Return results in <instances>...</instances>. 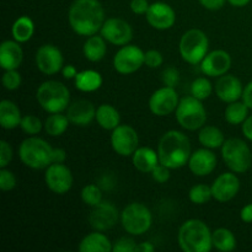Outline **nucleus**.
I'll list each match as a JSON object with an SVG mask.
<instances>
[{
    "instance_id": "c9c22d12",
    "label": "nucleus",
    "mask_w": 252,
    "mask_h": 252,
    "mask_svg": "<svg viewBox=\"0 0 252 252\" xmlns=\"http://www.w3.org/2000/svg\"><path fill=\"white\" fill-rule=\"evenodd\" d=\"M189 198L192 203L197 204V206H202V204L208 203V202L213 198L212 187L203 184L196 185V186H193L189 189Z\"/></svg>"
},
{
    "instance_id": "72a5a7b5",
    "label": "nucleus",
    "mask_w": 252,
    "mask_h": 252,
    "mask_svg": "<svg viewBox=\"0 0 252 252\" xmlns=\"http://www.w3.org/2000/svg\"><path fill=\"white\" fill-rule=\"evenodd\" d=\"M70 123L68 116L61 113H51L44 122V130L51 137H59L63 134Z\"/></svg>"
},
{
    "instance_id": "603ef678",
    "label": "nucleus",
    "mask_w": 252,
    "mask_h": 252,
    "mask_svg": "<svg viewBox=\"0 0 252 252\" xmlns=\"http://www.w3.org/2000/svg\"><path fill=\"white\" fill-rule=\"evenodd\" d=\"M240 218L244 223H252V203L243 207L240 212Z\"/></svg>"
},
{
    "instance_id": "5fc2aeb1",
    "label": "nucleus",
    "mask_w": 252,
    "mask_h": 252,
    "mask_svg": "<svg viewBox=\"0 0 252 252\" xmlns=\"http://www.w3.org/2000/svg\"><path fill=\"white\" fill-rule=\"evenodd\" d=\"M154 250H155V246L153 245L152 243L145 241V243L138 244L137 251L135 252H154Z\"/></svg>"
},
{
    "instance_id": "cd10ccee",
    "label": "nucleus",
    "mask_w": 252,
    "mask_h": 252,
    "mask_svg": "<svg viewBox=\"0 0 252 252\" xmlns=\"http://www.w3.org/2000/svg\"><path fill=\"white\" fill-rule=\"evenodd\" d=\"M96 121L98 126L106 130H113L121 123V115L116 107L108 103H102L96 108Z\"/></svg>"
},
{
    "instance_id": "ddd939ff",
    "label": "nucleus",
    "mask_w": 252,
    "mask_h": 252,
    "mask_svg": "<svg viewBox=\"0 0 252 252\" xmlns=\"http://www.w3.org/2000/svg\"><path fill=\"white\" fill-rule=\"evenodd\" d=\"M180 98L175 88L164 86L153 93L149 98V110L158 117H165L176 111Z\"/></svg>"
},
{
    "instance_id": "4be33fe9",
    "label": "nucleus",
    "mask_w": 252,
    "mask_h": 252,
    "mask_svg": "<svg viewBox=\"0 0 252 252\" xmlns=\"http://www.w3.org/2000/svg\"><path fill=\"white\" fill-rule=\"evenodd\" d=\"M66 116L70 123L85 127L96 118V108L90 101L79 100L69 105L66 108Z\"/></svg>"
},
{
    "instance_id": "3c124183",
    "label": "nucleus",
    "mask_w": 252,
    "mask_h": 252,
    "mask_svg": "<svg viewBox=\"0 0 252 252\" xmlns=\"http://www.w3.org/2000/svg\"><path fill=\"white\" fill-rule=\"evenodd\" d=\"M243 101L246 103L250 110H252V81L248 84V85L244 88V93H243Z\"/></svg>"
},
{
    "instance_id": "c85d7f7f",
    "label": "nucleus",
    "mask_w": 252,
    "mask_h": 252,
    "mask_svg": "<svg viewBox=\"0 0 252 252\" xmlns=\"http://www.w3.org/2000/svg\"><path fill=\"white\" fill-rule=\"evenodd\" d=\"M106 52H107V46H106V39L102 36H94L88 37L83 47V53L88 61L96 63L105 58Z\"/></svg>"
},
{
    "instance_id": "79ce46f5",
    "label": "nucleus",
    "mask_w": 252,
    "mask_h": 252,
    "mask_svg": "<svg viewBox=\"0 0 252 252\" xmlns=\"http://www.w3.org/2000/svg\"><path fill=\"white\" fill-rule=\"evenodd\" d=\"M162 83L165 86L176 88L177 84L180 83V71L174 66L166 68L162 71Z\"/></svg>"
},
{
    "instance_id": "393cba45",
    "label": "nucleus",
    "mask_w": 252,
    "mask_h": 252,
    "mask_svg": "<svg viewBox=\"0 0 252 252\" xmlns=\"http://www.w3.org/2000/svg\"><path fill=\"white\" fill-rule=\"evenodd\" d=\"M112 249L113 244L110 239L97 230L84 236L79 245L80 252H111Z\"/></svg>"
},
{
    "instance_id": "20e7f679",
    "label": "nucleus",
    "mask_w": 252,
    "mask_h": 252,
    "mask_svg": "<svg viewBox=\"0 0 252 252\" xmlns=\"http://www.w3.org/2000/svg\"><path fill=\"white\" fill-rule=\"evenodd\" d=\"M53 149L49 143L36 135H30L19 148V157L25 166L33 170L47 169L53 164Z\"/></svg>"
},
{
    "instance_id": "bb28decb",
    "label": "nucleus",
    "mask_w": 252,
    "mask_h": 252,
    "mask_svg": "<svg viewBox=\"0 0 252 252\" xmlns=\"http://www.w3.org/2000/svg\"><path fill=\"white\" fill-rule=\"evenodd\" d=\"M75 88L83 93H94L102 86L103 79L98 71L93 69L79 71L78 75L74 79Z\"/></svg>"
},
{
    "instance_id": "9d476101",
    "label": "nucleus",
    "mask_w": 252,
    "mask_h": 252,
    "mask_svg": "<svg viewBox=\"0 0 252 252\" xmlns=\"http://www.w3.org/2000/svg\"><path fill=\"white\" fill-rule=\"evenodd\" d=\"M145 64V52L134 44H126L113 57V68L123 75L133 74Z\"/></svg>"
},
{
    "instance_id": "58836bf2",
    "label": "nucleus",
    "mask_w": 252,
    "mask_h": 252,
    "mask_svg": "<svg viewBox=\"0 0 252 252\" xmlns=\"http://www.w3.org/2000/svg\"><path fill=\"white\" fill-rule=\"evenodd\" d=\"M21 75L17 71V69H12V70H5L4 75H2V86H4L6 90L12 91L16 90L21 85Z\"/></svg>"
},
{
    "instance_id": "0eeeda50",
    "label": "nucleus",
    "mask_w": 252,
    "mask_h": 252,
    "mask_svg": "<svg viewBox=\"0 0 252 252\" xmlns=\"http://www.w3.org/2000/svg\"><path fill=\"white\" fill-rule=\"evenodd\" d=\"M180 54L182 59L192 65L201 64L208 54L209 39L202 30L191 29L182 34L180 39Z\"/></svg>"
},
{
    "instance_id": "412c9836",
    "label": "nucleus",
    "mask_w": 252,
    "mask_h": 252,
    "mask_svg": "<svg viewBox=\"0 0 252 252\" xmlns=\"http://www.w3.org/2000/svg\"><path fill=\"white\" fill-rule=\"evenodd\" d=\"M243 83L239 78L231 74L219 76L216 84V94L223 102L230 103L243 97Z\"/></svg>"
},
{
    "instance_id": "864d4df0",
    "label": "nucleus",
    "mask_w": 252,
    "mask_h": 252,
    "mask_svg": "<svg viewBox=\"0 0 252 252\" xmlns=\"http://www.w3.org/2000/svg\"><path fill=\"white\" fill-rule=\"evenodd\" d=\"M66 159L65 150L62 148H54L53 149V162H61L63 164Z\"/></svg>"
},
{
    "instance_id": "b1692460",
    "label": "nucleus",
    "mask_w": 252,
    "mask_h": 252,
    "mask_svg": "<svg viewBox=\"0 0 252 252\" xmlns=\"http://www.w3.org/2000/svg\"><path fill=\"white\" fill-rule=\"evenodd\" d=\"M132 162L133 166L138 171L148 174V172H152L160 161L159 155L154 149L148 147H140L132 155Z\"/></svg>"
},
{
    "instance_id": "7c9ffc66",
    "label": "nucleus",
    "mask_w": 252,
    "mask_h": 252,
    "mask_svg": "<svg viewBox=\"0 0 252 252\" xmlns=\"http://www.w3.org/2000/svg\"><path fill=\"white\" fill-rule=\"evenodd\" d=\"M11 33L15 41H17L19 43H25V42L30 41L34 33V24L31 17L24 15L15 20L11 27Z\"/></svg>"
},
{
    "instance_id": "39448f33",
    "label": "nucleus",
    "mask_w": 252,
    "mask_h": 252,
    "mask_svg": "<svg viewBox=\"0 0 252 252\" xmlns=\"http://www.w3.org/2000/svg\"><path fill=\"white\" fill-rule=\"evenodd\" d=\"M36 98L46 112L61 113L69 107L70 91L61 81L48 80L38 86Z\"/></svg>"
},
{
    "instance_id": "f03ea898",
    "label": "nucleus",
    "mask_w": 252,
    "mask_h": 252,
    "mask_svg": "<svg viewBox=\"0 0 252 252\" xmlns=\"http://www.w3.org/2000/svg\"><path fill=\"white\" fill-rule=\"evenodd\" d=\"M191 143L189 137L180 130H169L161 137L158 147L160 164L169 169H181L189 164L191 157Z\"/></svg>"
},
{
    "instance_id": "8fccbe9b",
    "label": "nucleus",
    "mask_w": 252,
    "mask_h": 252,
    "mask_svg": "<svg viewBox=\"0 0 252 252\" xmlns=\"http://www.w3.org/2000/svg\"><path fill=\"white\" fill-rule=\"evenodd\" d=\"M241 130H243V134L245 135L246 139L252 142V115L249 116L245 122L241 125Z\"/></svg>"
},
{
    "instance_id": "2f4dec72",
    "label": "nucleus",
    "mask_w": 252,
    "mask_h": 252,
    "mask_svg": "<svg viewBox=\"0 0 252 252\" xmlns=\"http://www.w3.org/2000/svg\"><path fill=\"white\" fill-rule=\"evenodd\" d=\"M213 248L221 252H230L236 248V238L233 231L226 228H219L212 233Z\"/></svg>"
},
{
    "instance_id": "49530a36",
    "label": "nucleus",
    "mask_w": 252,
    "mask_h": 252,
    "mask_svg": "<svg viewBox=\"0 0 252 252\" xmlns=\"http://www.w3.org/2000/svg\"><path fill=\"white\" fill-rule=\"evenodd\" d=\"M149 6L150 4L148 0H132L130 1V10L135 15H145Z\"/></svg>"
},
{
    "instance_id": "1a4fd4ad",
    "label": "nucleus",
    "mask_w": 252,
    "mask_h": 252,
    "mask_svg": "<svg viewBox=\"0 0 252 252\" xmlns=\"http://www.w3.org/2000/svg\"><path fill=\"white\" fill-rule=\"evenodd\" d=\"M121 223L123 229L130 235H143L152 228V212L145 204L133 202L125 207L121 213Z\"/></svg>"
},
{
    "instance_id": "c03bdc74",
    "label": "nucleus",
    "mask_w": 252,
    "mask_h": 252,
    "mask_svg": "<svg viewBox=\"0 0 252 252\" xmlns=\"http://www.w3.org/2000/svg\"><path fill=\"white\" fill-rule=\"evenodd\" d=\"M164 62V57L157 49H150V51L145 52V65L149 68H159Z\"/></svg>"
},
{
    "instance_id": "de8ad7c7",
    "label": "nucleus",
    "mask_w": 252,
    "mask_h": 252,
    "mask_svg": "<svg viewBox=\"0 0 252 252\" xmlns=\"http://www.w3.org/2000/svg\"><path fill=\"white\" fill-rule=\"evenodd\" d=\"M198 1L204 9L217 11V10H220L225 5L226 0H198Z\"/></svg>"
},
{
    "instance_id": "f8f14e48",
    "label": "nucleus",
    "mask_w": 252,
    "mask_h": 252,
    "mask_svg": "<svg viewBox=\"0 0 252 252\" xmlns=\"http://www.w3.org/2000/svg\"><path fill=\"white\" fill-rule=\"evenodd\" d=\"M44 182L56 194H65L73 187V174L70 169L61 162H53L46 169Z\"/></svg>"
},
{
    "instance_id": "6ab92c4d",
    "label": "nucleus",
    "mask_w": 252,
    "mask_h": 252,
    "mask_svg": "<svg viewBox=\"0 0 252 252\" xmlns=\"http://www.w3.org/2000/svg\"><path fill=\"white\" fill-rule=\"evenodd\" d=\"M231 68V57L230 54L223 49H216L212 51L204 57L201 62V70L204 75L217 78L221 76L229 71Z\"/></svg>"
},
{
    "instance_id": "2eb2a0df",
    "label": "nucleus",
    "mask_w": 252,
    "mask_h": 252,
    "mask_svg": "<svg viewBox=\"0 0 252 252\" xmlns=\"http://www.w3.org/2000/svg\"><path fill=\"white\" fill-rule=\"evenodd\" d=\"M36 65L41 73L54 75L62 71L64 58L61 49L53 44H43L36 52Z\"/></svg>"
},
{
    "instance_id": "ea45409f",
    "label": "nucleus",
    "mask_w": 252,
    "mask_h": 252,
    "mask_svg": "<svg viewBox=\"0 0 252 252\" xmlns=\"http://www.w3.org/2000/svg\"><path fill=\"white\" fill-rule=\"evenodd\" d=\"M16 184L17 180L14 172L2 167L0 170V189H1V191H11V189H14L16 187Z\"/></svg>"
},
{
    "instance_id": "e433bc0d",
    "label": "nucleus",
    "mask_w": 252,
    "mask_h": 252,
    "mask_svg": "<svg viewBox=\"0 0 252 252\" xmlns=\"http://www.w3.org/2000/svg\"><path fill=\"white\" fill-rule=\"evenodd\" d=\"M81 199L84 203L89 207H95L102 202V191L100 187L95 184L86 185L83 189H81Z\"/></svg>"
},
{
    "instance_id": "a211bd4d",
    "label": "nucleus",
    "mask_w": 252,
    "mask_h": 252,
    "mask_svg": "<svg viewBox=\"0 0 252 252\" xmlns=\"http://www.w3.org/2000/svg\"><path fill=\"white\" fill-rule=\"evenodd\" d=\"M211 187L213 198L220 203H225V202L231 201L239 193L240 180L236 176L235 172H224L214 180Z\"/></svg>"
},
{
    "instance_id": "423d86ee",
    "label": "nucleus",
    "mask_w": 252,
    "mask_h": 252,
    "mask_svg": "<svg viewBox=\"0 0 252 252\" xmlns=\"http://www.w3.org/2000/svg\"><path fill=\"white\" fill-rule=\"evenodd\" d=\"M221 158L230 171L245 174L252 166V152L246 142L239 138H230L221 145Z\"/></svg>"
},
{
    "instance_id": "a19ab883",
    "label": "nucleus",
    "mask_w": 252,
    "mask_h": 252,
    "mask_svg": "<svg viewBox=\"0 0 252 252\" xmlns=\"http://www.w3.org/2000/svg\"><path fill=\"white\" fill-rule=\"evenodd\" d=\"M138 244L128 236H122L113 243L112 252H135Z\"/></svg>"
},
{
    "instance_id": "a878e982",
    "label": "nucleus",
    "mask_w": 252,
    "mask_h": 252,
    "mask_svg": "<svg viewBox=\"0 0 252 252\" xmlns=\"http://www.w3.org/2000/svg\"><path fill=\"white\" fill-rule=\"evenodd\" d=\"M21 120V111L16 103L10 100H2L0 102V126L4 129L10 130L20 127Z\"/></svg>"
},
{
    "instance_id": "473e14b6",
    "label": "nucleus",
    "mask_w": 252,
    "mask_h": 252,
    "mask_svg": "<svg viewBox=\"0 0 252 252\" xmlns=\"http://www.w3.org/2000/svg\"><path fill=\"white\" fill-rule=\"evenodd\" d=\"M249 110L250 108L246 106L244 101H234V102H230L226 106L224 117H225V121L229 125H243L246 118L249 117Z\"/></svg>"
},
{
    "instance_id": "aec40b11",
    "label": "nucleus",
    "mask_w": 252,
    "mask_h": 252,
    "mask_svg": "<svg viewBox=\"0 0 252 252\" xmlns=\"http://www.w3.org/2000/svg\"><path fill=\"white\" fill-rule=\"evenodd\" d=\"M218 160L216 154L208 148H202V149L194 150L191 154L189 160V169L194 176L203 177L208 176L216 170Z\"/></svg>"
},
{
    "instance_id": "6e6552de",
    "label": "nucleus",
    "mask_w": 252,
    "mask_h": 252,
    "mask_svg": "<svg viewBox=\"0 0 252 252\" xmlns=\"http://www.w3.org/2000/svg\"><path fill=\"white\" fill-rule=\"evenodd\" d=\"M176 120L184 129H201L207 122V111L201 100L194 96H185L180 100L176 111Z\"/></svg>"
},
{
    "instance_id": "c756f323",
    "label": "nucleus",
    "mask_w": 252,
    "mask_h": 252,
    "mask_svg": "<svg viewBox=\"0 0 252 252\" xmlns=\"http://www.w3.org/2000/svg\"><path fill=\"white\" fill-rule=\"evenodd\" d=\"M198 140L204 148L208 149H218L225 142L224 133L214 126H203L199 129Z\"/></svg>"
},
{
    "instance_id": "4468645a",
    "label": "nucleus",
    "mask_w": 252,
    "mask_h": 252,
    "mask_svg": "<svg viewBox=\"0 0 252 252\" xmlns=\"http://www.w3.org/2000/svg\"><path fill=\"white\" fill-rule=\"evenodd\" d=\"M101 36L115 46H126L133 38V29L127 21L118 17L105 20L101 27Z\"/></svg>"
},
{
    "instance_id": "09e8293b",
    "label": "nucleus",
    "mask_w": 252,
    "mask_h": 252,
    "mask_svg": "<svg viewBox=\"0 0 252 252\" xmlns=\"http://www.w3.org/2000/svg\"><path fill=\"white\" fill-rule=\"evenodd\" d=\"M79 71L76 70L75 66L73 64H66V65L63 66L62 69V75H63L64 79L66 80H71V79H75V76L78 75Z\"/></svg>"
},
{
    "instance_id": "f257e3e1",
    "label": "nucleus",
    "mask_w": 252,
    "mask_h": 252,
    "mask_svg": "<svg viewBox=\"0 0 252 252\" xmlns=\"http://www.w3.org/2000/svg\"><path fill=\"white\" fill-rule=\"evenodd\" d=\"M69 25L79 36L90 37L101 31L105 10L98 0H74L68 12Z\"/></svg>"
},
{
    "instance_id": "7ed1b4c3",
    "label": "nucleus",
    "mask_w": 252,
    "mask_h": 252,
    "mask_svg": "<svg viewBox=\"0 0 252 252\" xmlns=\"http://www.w3.org/2000/svg\"><path fill=\"white\" fill-rule=\"evenodd\" d=\"M177 240L185 252H209L213 248L211 229L199 219L185 221L179 230Z\"/></svg>"
},
{
    "instance_id": "f3484780",
    "label": "nucleus",
    "mask_w": 252,
    "mask_h": 252,
    "mask_svg": "<svg viewBox=\"0 0 252 252\" xmlns=\"http://www.w3.org/2000/svg\"><path fill=\"white\" fill-rule=\"evenodd\" d=\"M118 217L120 216L115 204L102 201L100 204L93 207V211L89 214V223L95 230L105 231L117 224Z\"/></svg>"
},
{
    "instance_id": "4c0bfd02",
    "label": "nucleus",
    "mask_w": 252,
    "mask_h": 252,
    "mask_svg": "<svg viewBox=\"0 0 252 252\" xmlns=\"http://www.w3.org/2000/svg\"><path fill=\"white\" fill-rule=\"evenodd\" d=\"M44 127V123L37 116L27 115L24 116L20 123V128L29 135H37Z\"/></svg>"
},
{
    "instance_id": "9b49d317",
    "label": "nucleus",
    "mask_w": 252,
    "mask_h": 252,
    "mask_svg": "<svg viewBox=\"0 0 252 252\" xmlns=\"http://www.w3.org/2000/svg\"><path fill=\"white\" fill-rule=\"evenodd\" d=\"M139 144L137 130L128 125H120L112 130L111 145L112 149L121 157H132Z\"/></svg>"
},
{
    "instance_id": "37998d69",
    "label": "nucleus",
    "mask_w": 252,
    "mask_h": 252,
    "mask_svg": "<svg viewBox=\"0 0 252 252\" xmlns=\"http://www.w3.org/2000/svg\"><path fill=\"white\" fill-rule=\"evenodd\" d=\"M170 170L171 169H169L167 166H165V165L160 164L159 162L150 174H152L155 182H158V184H165V182L169 181L170 176H171V175H170Z\"/></svg>"
},
{
    "instance_id": "a18cd8bd",
    "label": "nucleus",
    "mask_w": 252,
    "mask_h": 252,
    "mask_svg": "<svg viewBox=\"0 0 252 252\" xmlns=\"http://www.w3.org/2000/svg\"><path fill=\"white\" fill-rule=\"evenodd\" d=\"M12 148L6 140L0 142V167H6L12 160Z\"/></svg>"
},
{
    "instance_id": "5701e85b",
    "label": "nucleus",
    "mask_w": 252,
    "mask_h": 252,
    "mask_svg": "<svg viewBox=\"0 0 252 252\" xmlns=\"http://www.w3.org/2000/svg\"><path fill=\"white\" fill-rule=\"evenodd\" d=\"M24 59V51L17 41H4L0 46V65L4 70L17 69Z\"/></svg>"
},
{
    "instance_id": "6e6d98bb",
    "label": "nucleus",
    "mask_w": 252,
    "mask_h": 252,
    "mask_svg": "<svg viewBox=\"0 0 252 252\" xmlns=\"http://www.w3.org/2000/svg\"><path fill=\"white\" fill-rule=\"evenodd\" d=\"M251 0H228V2L230 5H233V6L235 7H244L246 6V5L250 2Z\"/></svg>"
},
{
    "instance_id": "dca6fc26",
    "label": "nucleus",
    "mask_w": 252,
    "mask_h": 252,
    "mask_svg": "<svg viewBox=\"0 0 252 252\" xmlns=\"http://www.w3.org/2000/svg\"><path fill=\"white\" fill-rule=\"evenodd\" d=\"M145 17H147L148 24L153 29L159 30V31L171 29L176 22V12L169 4L164 1H157L150 4Z\"/></svg>"
},
{
    "instance_id": "f704fd0d",
    "label": "nucleus",
    "mask_w": 252,
    "mask_h": 252,
    "mask_svg": "<svg viewBox=\"0 0 252 252\" xmlns=\"http://www.w3.org/2000/svg\"><path fill=\"white\" fill-rule=\"evenodd\" d=\"M212 93H213V85L206 76L194 79L193 83L191 84V95L198 100H207L212 95Z\"/></svg>"
}]
</instances>
